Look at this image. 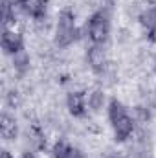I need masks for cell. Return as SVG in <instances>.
Segmentation results:
<instances>
[{"mask_svg":"<svg viewBox=\"0 0 156 158\" xmlns=\"http://www.w3.org/2000/svg\"><path fill=\"white\" fill-rule=\"evenodd\" d=\"M109 121H110V127L114 131L116 142H127L132 136L134 119L129 114V110L125 109V105L116 98H112L109 101Z\"/></svg>","mask_w":156,"mask_h":158,"instance_id":"6da1fadb","label":"cell"},{"mask_svg":"<svg viewBox=\"0 0 156 158\" xmlns=\"http://www.w3.org/2000/svg\"><path fill=\"white\" fill-rule=\"evenodd\" d=\"M79 37V30L76 24V15L70 9H63L57 15V22H55V44L59 48H68L72 46Z\"/></svg>","mask_w":156,"mask_h":158,"instance_id":"7a4b0ae2","label":"cell"},{"mask_svg":"<svg viewBox=\"0 0 156 158\" xmlns=\"http://www.w3.org/2000/svg\"><path fill=\"white\" fill-rule=\"evenodd\" d=\"M86 37L92 44H99V46H105V42L109 40V37H110V19L103 9L96 11L88 17Z\"/></svg>","mask_w":156,"mask_h":158,"instance_id":"3957f363","label":"cell"},{"mask_svg":"<svg viewBox=\"0 0 156 158\" xmlns=\"http://www.w3.org/2000/svg\"><path fill=\"white\" fill-rule=\"evenodd\" d=\"M0 46L4 50L6 55H18L24 52V37L15 31V30H9V28H4L2 31V37H0Z\"/></svg>","mask_w":156,"mask_h":158,"instance_id":"277c9868","label":"cell"},{"mask_svg":"<svg viewBox=\"0 0 156 158\" xmlns=\"http://www.w3.org/2000/svg\"><path fill=\"white\" fill-rule=\"evenodd\" d=\"M66 109L74 118H84L88 110V98L84 92H70L66 98Z\"/></svg>","mask_w":156,"mask_h":158,"instance_id":"5b68a950","label":"cell"},{"mask_svg":"<svg viewBox=\"0 0 156 158\" xmlns=\"http://www.w3.org/2000/svg\"><path fill=\"white\" fill-rule=\"evenodd\" d=\"M18 7L31 17L33 20H44L46 17V7H48V0H18Z\"/></svg>","mask_w":156,"mask_h":158,"instance_id":"8992f818","label":"cell"},{"mask_svg":"<svg viewBox=\"0 0 156 158\" xmlns=\"http://www.w3.org/2000/svg\"><path fill=\"white\" fill-rule=\"evenodd\" d=\"M140 24L149 40H156V4L147 6L140 15Z\"/></svg>","mask_w":156,"mask_h":158,"instance_id":"52a82bcc","label":"cell"},{"mask_svg":"<svg viewBox=\"0 0 156 158\" xmlns=\"http://www.w3.org/2000/svg\"><path fill=\"white\" fill-rule=\"evenodd\" d=\"M86 61L90 64V68L94 72H103L105 66H107V53H105V48L99 46V44H92L86 52Z\"/></svg>","mask_w":156,"mask_h":158,"instance_id":"ba28073f","label":"cell"},{"mask_svg":"<svg viewBox=\"0 0 156 158\" xmlns=\"http://www.w3.org/2000/svg\"><path fill=\"white\" fill-rule=\"evenodd\" d=\"M0 134H2V138L6 142L17 140V136H18V123H17L15 116H11L7 112L2 114V118H0Z\"/></svg>","mask_w":156,"mask_h":158,"instance_id":"9c48e42d","label":"cell"},{"mask_svg":"<svg viewBox=\"0 0 156 158\" xmlns=\"http://www.w3.org/2000/svg\"><path fill=\"white\" fill-rule=\"evenodd\" d=\"M17 22V7L9 0H2V24L4 28L15 26Z\"/></svg>","mask_w":156,"mask_h":158,"instance_id":"30bf717a","label":"cell"},{"mask_svg":"<svg viewBox=\"0 0 156 158\" xmlns=\"http://www.w3.org/2000/svg\"><path fill=\"white\" fill-rule=\"evenodd\" d=\"M74 147L66 142V140H57L51 145V156L53 158H72L74 155Z\"/></svg>","mask_w":156,"mask_h":158,"instance_id":"8fae6325","label":"cell"},{"mask_svg":"<svg viewBox=\"0 0 156 158\" xmlns=\"http://www.w3.org/2000/svg\"><path fill=\"white\" fill-rule=\"evenodd\" d=\"M86 98H88V109H92L94 112H97V110L103 109V105H105V94L101 90H94Z\"/></svg>","mask_w":156,"mask_h":158,"instance_id":"7c38bea8","label":"cell"},{"mask_svg":"<svg viewBox=\"0 0 156 158\" xmlns=\"http://www.w3.org/2000/svg\"><path fill=\"white\" fill-rule=\"evenodd\" d=\"M13 63H15V68L18 72H24L28 68V64H30V57H28L26 52H22V53H18V55L13 57Z\"/></svg>","mask_w":156,"mask_h":158,"instance_id":"4fadbf2b","label":"cell"},{"mask_svg":"<svg viewBox=\"0 0 156 158\" xmlns=\"http://www.w3.org/2000/svg\"><path fill=\"white\" fill-rule=\"evenodd\" d=\"M22 158H39L35 153H31V151H26L24 155H22Z\"/></svg>","mask_w":156,"mask_h":158,"instance_id":"5bb4252c","label":"cell"},{"mask_svg":"<svg viewBox=\"0 0 156 158\" xmlns=\"http://www.w3.org/2000/svg\"><path fill=\"white\" fill-rule=\"evenodd\" d=\"M2 158H15V156H13L7 149H4V151H2Z\"/></svg>","mask_w":156,"mask_h":158,"instance_id":"9a60e30c","label":"cell"},{"mask_svg":"<svg viewBox=\"0 0 156 158\" xmlns=\"http://www.w3.org/2000/svg\"><path fill=\"white\" fill-rule=\"evenodd\" d=\"M72 158H84V156H83V153H79V151H74Z\"/></svg>","mask_w":156,"mask_h":158,"instance_id":"2e32d148","label":"cell"},{"mask_svg":"<svg viewBox=\"0 0 156 158\" xmlns=\"http://www.w3.org/2000/svg\"><path fill=\"white\" fill-rule=\"evenodd\" d=\"M109 158H121V156H116V155H114V156H109Z\"/></svg>","mask_w":156,"mask_h":158,"instance_id":"e0dca14e","label":"cell"},{"mask_svg":"<svg viewBox=\"0 0 156 158\" xmlns=\"http://www.w3.org/2000/svg\"><path fill=\"white\" fill-rule=\"evenodd\" d=\"M154 72H156V61H154Z\"/></svg>","mask_w":156,"mask_h":158,"instance_id":"ac0fdd59","label":"cell"}]
</instances>
